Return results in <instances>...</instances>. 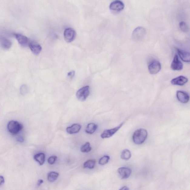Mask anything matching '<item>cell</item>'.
I'll use <instances>...</instances> for the list:
<instances>
[{
  "label": "cell",
  "mask_w": 190,
  "mask_h": 190,
  "mask_svg": "<svg viewBox=\"0 0 190 190\" xmlns=\"http://www.w3.org/2000/svg\"><path fill=\"white\" fill-rule=\"evenodd\" d=\"M148 137V132L145 129L137 130L134 133L133 140L135 144L141 145L146 140Z\"/></svg>",
  "instance_id": "obj_1"
},
{
  "label": "cell",
  "mask_w": 190,
  "mask_h": 190,
  "mask_svg": "<svg viewBox=\"0 0 190 190\" xmlns=\"http://www.w3.org/2000/svg\"><path fill=\"white\" fill-rule=\"evenodd\" d=\"M23 128V125L16 121L12 120L8 123V129L10 133L13 135L18 133Z\"/></svg>",
  "instance_id": "obj_2"
},
{
  "label": "cell",
  "mask_w": 190,
  "mask_h": 190,
  "mask_svg": "<svg viewBox=\"0 0 190 190\" xmlns=\"http://www.w3.org/2000/svg\"><path fill=\"white\" fill-rule=\"evenodd\" d=\"M146 34V29L142 26L135 28L132 34V38L134 41H138L142 40Z\"/></svg>",
  "instance_id": "obj_3"
},
{
  "label": "cell",
  "mask_w": 190,
  "mask_h": 190,
  "mask_svg": "<svg viewBox=\"0 0 190 190\" xmlns=\"http://www.w3.org/2000/svg\"><path fill=\"white\" fill-rule=\"evenodd\" d=\"M90 87L86 86L79 89L76 94L77 98L81 102H84L90 95Z\"/></svg>",
  "instance_id": "obj_4"
},
{
  "label": "cell",
  "mask_w": 190,
  "mask_h": 190,
  "mask_svg": "<svg viewBox=\"0 0 190 190\" xmlns=\"http://www.w3.org/2000/svg\"><path fill=\"white\" fill-rule=\"evenodd\" d=\"M161 65L157 60H153L150 62L148 65V70L150 74H156L161 70Z\"/></svg>",
  "instance_id": "obj_5"
},
{
  "label": "cell",
  "mask_w": 190,
  "mask_h": 190,
  "mask_svg": "<svg viewBox=\"0 0 190 190\" xmlns=\"http://www.w3.org/2000/svg\"><path fill=\"white\" fill-rule=\"evenodd\" d=\"M64 35L66 42H71L75 39L76 33L75 30L72 28H66L64 31Z\"/></svg>",
  "instance_id": "obj_6"
},
{
  "label": "cell",
  "mask_w": 190,
  "mask_h": 190,
  "mask_svg": "<svg viewBox=\"0 0 190 190\" xmlns=\"http://www.w3.org/2000/svg\"><path fill=\"white\" fill-rule=\"evenodd\" d=\"M123 125V123H122L118 126L115 127V128L111 129L105 130H104L103 133H102L101 137L102 138H110V137L113 136L116 132L118 131L120 128H121Z\"/></svg>",
  "instance_id": "obj_7"
},
{
  "label": "cell",
  "mask_w": 190,
  "mask_h": 190,
  "mask_svg": "<svg viewBox=\"0 0 190 190\" xmlns=\"http://www.w3.org/2000/svg\"><path fill=\"white\" fill-rule=\"evenodd\" d=\"M14 35L18 42L22 47H26L29 46L30 41L28 38L20 34H15Z\"/></svg>",
  "instance_id": "obj_8"
},
{
  "label": "cell",
  "mask_w": 190,
  "mask_h": 190,
  "mask_svg": "<svg viewBox=\"0 0 190 190\" xmlns=\"http://www.w3.org/2000/svg\"><path fill=\"white\" fill-rule=\"evenodd\" d=\"M171 68L172 70L175 71H180L183 69V64L177 55H175L171 64Z\"/></svg>",
  "instance_id": "obj_9"
},
{
  "label": "cell",
  "mask_w": 190,
  "mask_h": 190,
  "mask_svg": "<svg viewBox=\"0 0 190 190\" xmlns=\"http://www.w3.org/2000/svg\"><path fill=\"white\" fill-rule=\"evenodd\" d=\"M110 9L112 11H120L123 10L125 8V5L121 1H115L111 3Z\"/></svg>",
  "instance_id": "obj_10"
},
{
  "label": "cell",
  "mask_w": 190,
  "mask_h": 190,
  "mask_svg": "<svg viewBox=\"0 0 190 190\" xmlns=\"http://www.w3.org/2000/svg\"><path fill=\"white\" fill-rule=\"evenodd\" d=\"M118 172L122 179H126L129 177L132 170L128 168L121 167L118 168Z\"/></svg>",
  "instance_id": "obj_11"
},
{
  "label": "cell",
  "mask_w": 190,
  "mask_h": 190,
  "mask_svg": "<svg viewBox=\"0 0 190 190\" xmlns=\"http://www.w3.org/2000/svg\"><path fill=\"white\" fill-rule=\"evenodd\" d=\"M29 46L31 50L35 55H38L42 51V48L40 45L34 41H30Z\"/></svg>",
  "instance_id": "obj_12"
},
{
  "label": "cell",
  "mask_w": 190,
  "mask_h": 190,
  "mask_svg": "<svg viewBox=\"0 0 190 190\" xmlns=\"http://www.w3.org/2000/svg\"><path fill=\"white\" fill-rule=\"evenodd\" d=\"M177 98L180 102L186 103L189 101V96L186 92L179 91L177 92Z\"/></svg>",
  "instance_id": "obj_13"
},
{
  "label": "cell",
  "mask_w": 190,
  "mask_h": 190,
  "mask_svg": "<svg viewBox=\"0 0 190 190\" xmlns=\"http://www.w3.org/2000/svg\"><path fill=\"white\" fill-rule=\"evenodd\" d=\"M188 82V79L183 76H180L172 79L171 83L174 85L182 86L184 85Z\"/></svg>",
  "instance_id": "obj_14"
},
{
  "label": "cell",
  "mask_w": 190,
  "mask_h": 190,
  "mask_svg": "<svg viewBox=\"0 0 190 190\" xmlns=\"http://www.w3.org/2000/svg\"><path fill=\"white\" fill-rule=\"evenodd\" d=\"M178 54L179 57L183 62H189L190 61V55L189 52L182 49H177Z\"/></svg>",
  "instance_id": "obj_15"
},
{
  "label": "cell",
  "mask_w": 190,
  "mask_h": 190,
  "mask_svg": "<svg viewBox=\"0 0 190 190\" xmlns=\"http://www.w3.org/2000/svg\"><path fill=\"white\" fill-rule=\"evenodd\" d=\"M82 126L78 124H74L70 127H68L66 128V131L69 134H74L78 133L80 131Z\"/></svg>",
  "instance_id": "obj_16"
},
{
  "label": "cell",
  "mask_w": 190,
  "mask_h": 190,
  "mask_svg": "<svg viewBox=\"0 0 190 190\" xmlns=\"http://www.w3.org/2000/svg\"><path fill=\"white\" fill-rule=\"evenodd\" d=\"M0 44L3 48L8 49L10 48L12 45V43L5 37L0 38Z\"/></svg>",
  "instance_id": "obj_17"
},
{
  "label": "cell",
  "mask_w": 190,
  "mask_h": 190,
  "mask_svg": "<svg viewBox=\"0 0 190 190\" xmlns=\"http://www.w3.org/2000/svg\"><path fill=\"white\" fill-rule=\"evenodd\" d=\"M34 159L36 161L38 162L39 165H42L44 164L45 161V155L43 153H38L35 155Z\"/></svg>",
  "instance_id": "obj_18"
},
{
  "label": "cell",
  "mask_w": 190,
  "mask_h": 190,
  "mask_svg": "<svg viewBox=\"0 0 190 190\" xmlns=\"http://www.w3.org/2000/svg\"><path fill=\"white\" fill-rule=\"evenodd\" d=\"M97 125L94 123H90L88 124L85 130L86 133L90 134H92L95 133L97 130Z\"/></svg>",
  "instance_id": "obj_19"
},
{
  "label": "cell",
  "mask_w": 190,
  "mask_h": 190,
  "mask_svg": "<svg viewBox=\"0 0 190 190\" xmlns=\"http://www.w3.org/2000/svg\"><path fill=\"white\" fill-rule=\"evenodd\" d=\"M59 173L55 172H51L48 175L47 178L49 182H54L57 180L59 176Z\"/></svg>",
  "instance_id": "obj_20"
},
{
  "label": "cell",
  "mask_w": 190,
  "mask_h": 190,
  "mask_svg": "<svg viewBox=\"0 0 190 190\" xmlns=\"http://www.w3.org/2000/svg\"><path fill=\"white\" fill-rule=\"evenodd\" d=\"M96 161L95 159H90L86 161L84 164V167L89 169H93L95 167Z\"/></svg>",
  "instance_id": "obj_21"
},
{
  "label": "cell",
  "mask_w": 190,
  "mask_h": 190,
  "mask_svg": "<svg viewBox=\"0 0 190 190\" xmlns=\"http://www.w3.org/2000/svg\"><path fill=\"white\" fill-rule=\"evenodd\" d=\"M132 154L131 152L128 149H125L123 150L122 152L121 158L122 159L125 160H128L131 158Z\"/></svg>",
  "instance_id": "obj_22"
},
{
  "label": "cell",
  "mask_w": 190,
  "mask_h": 190,
  "mask_svg": "<svg viewBox=\"0 0 190 190\" xmlns=\"http://www.w3.org/2000/svg\"><path fill=\"white\" fill-rule=\"evenodd\" d=\"M81 151L83 153H88L92 150L90 143L87 142L81 147Z\"/></svg>",
  "instance_id": "obj_23"
},
{
  "label": "cell",
  "mask_w": 190,
  "mask_h": 190,
  "mask_svg": "<svg viewBox=\"0 0 190 190\" xmlns=\"http://www.w3.org/2000/svg\"><path fill=\"white\" fill-rule=\"evenodd\" d=\"M110 159V157L108 156H104L100 158L99 161V164L101 165H104L108 163Z\"/></svg>",
  "instance_id": "obj_24"
},
{
  "label": "cell",
  "mask_w": 190,
  "mask_h": 190,
  "mask_svg": "<svg viewBox=\"0 0 190 190\" xmlns=\"http://www.w3.org/2000/svg\"><path fill=\"white\" fill-rule=\"evenodd\" d=\"M180 29L183 32H187L189 31V28L186 23L183 21L181 22L179 24Z\"/></svg>",
  "instance_id": "obj_25"
},
{
  "label": "cell",
  "mask_w": 190,
  "mask_h": 190,
  "mask_svg": "<svg viewBox=\"0 0 190 190\" xmlns=\"http://www.w3.org/2000/svg\"><path fill=\"white\" fill-rule=\"evenodd\" d=\"M28 91V88L27 86L25 85H23L21 86L20 88V92L21 95H25L27 93Z\"/></svg>",
  "instance_id": "obj_26"
},
{
  "label": "cell",
  "mask_w": 190,
  "mask_h": 190,
  "mask_svg": "<svg viewBox=\"0 0 190 190\" xmlns=\"http://www.w3.org/2000/svg\"><path fill=\"white\" fill-rule=\"evenodd\" d=\"M57 158V156H53L50 157L48 160V162L49 164L53 165L55 163Z\"/></svg>",
  "instance_id": "obj_27"
},
{
  "label": "cell",
  "mask_w": 190,
  "mask_h": 190,
  "mask_svg": "<svg viewBox=\"0 0 190 190\" xmlns=\"http://www.w3.org/2000/svg\"><path fill=\"white\" fill-rule=\"evenodd\" d=\"M75 71H71V72H69L68 74V76L69 77L71 78H73L74 77V75H75Z\"/></svg>",
  "instance_id": "obj_28"
},
{
  "label": "cell",
  "mask_w": 190,
  "mask_h": 190,
  "mask_svg": "<svg viewBox=\"0 0 190 190\" xmlns=\"http://www.w3.org/2000/svg\"><path fill=\"white\" fill-rule=\"evenodd\" d=\"M5 182V179L4 177L0 176V186L4 184Z\"/></svg>",
  "instance_id": "obj_29"
},
{
  "label": "cell",
  "mask_w": 190,
  "mask_h": 190,
  "mask_svg": "<svg viewBox=\"0 0 190 190\" xmlns=\"http://www.w3.org/2000/svg\"><path fill=\"white\" fill-rule=\"evenodd\" d=\"M17 140L18 142L21 143L23 142L24 140V138L22 137H19V138H17Z\"/></svg>",
  "instance_id": "obj_30"
},
{
  "label": "cell",
  "mask_w": 190,
  "mask_h": 190,
  "mask_svg": "<svg viewBox=\"0 0 190 190\" xmlns=\"http://www.w3.org/2000/svg\"><path fill=\"white\" fill-rule=\"evenodd\" d=\"M43 182L44 181L42 179L39 180L37 182L38 186H40L43 183Z\"/></svg>",
  "instance_id": "obj_31"
},
{
  "label": "cell",
  "mask_w": 190,
  "mask_h": 190,
  "mask_svg": "<svg viewBox=\"0 0 190 190\" xmlns=\"http://www.w3.org/2000/svg\"><path fill=\"white\" fill-rule=\"evenodd\" d=\"M119 190H129V189L128 187L125 186L121 188V189Z\"/></svg>",
  "instance_id": "obj_32"
}]
</instances>
